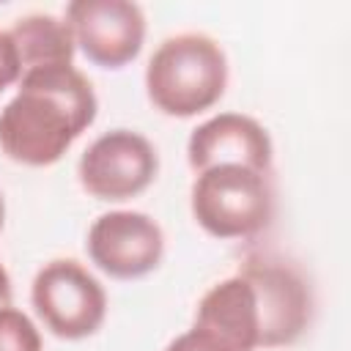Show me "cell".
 Segmentation results:
<instances>
[{"instance_id": "6", "label": "cell", "mask_w": 351, "mask_h": 351, "mask_svg": "<svg viewBox=\"0 0 351 351\" xmlns=\"http://www.w3.org/2000/svg\"><path fill=\"white\" fill-rule=\"evenodd\" d=\"M159 173L154 143L134 129L99 134L77 162L80 186L104 203H123L145 192Z\"/></svg>"}, {"instance_id": "9", "label": "cell", "mask_w": 351, "mask_h": 351, "mask_svg": "<svg viewBox=\"0 0 351 351\" xmlns=\"http://www.w3.org/2000/svg\"><path fill=\"white\" fill-rule=\"evenodd\" d=\"M271 154L269 132L241 112H219L197 123L186 140V162L195 173L217 165H241L269 173Z\"/></svg>"}, {"instance_id": "11", "label": "cell", "mask_w": 351, "mask_h": 351, "mask_svg": "<svg viewBox=\"0 0 351 351\" xmlns=\"http://www.w3.org/2000/svg\"><path fill=\"white\" fill-rule=\"evenodd\" d=\"M22 74L36 69H52V66H74V33L66 19L52 14H27L19 16L8 30Z\"/></svg>"}, {"instance_id": "5", "label": "cell", "mask_w": 351, "mask_h": 351, "mask_svg": "<svg viewBox=\"0 0 351 351\" xmlns=\"http://www.w3.org/2000/svg\"><path fill=\"white\" fill-rule=\"evenodd\" d=\"M258 310V348L293 346L310 326L313 296L307 280L282 258L252 255L239 266Z\"/></svg>"}, {"instance_id": "7", "label": "cell", "mask_w": 351, "mask_h": 351, "mask_svg": "<svg viewBox=\"0 0 351 351\" xmlns=\"http://www.w3.org/2000/svg\"><path fill=\"white\" fill-rule=\"evenodd\" d=\"M85 250L90 263L112 280H140L165 258V233L145 211H107L88 228Z\"/></svg>"}, {"instance_id": "8", "label": "cell", "mask_w": 351, "mask_h": 351, "mask_svg": "<svg viewBox=\"0 0 351 351\" xmlns=\"http://www.w3.org/2000/svg\"><path fill=\"white\" fill-rule=\"evenodd\" d=\"M63 19L82 55L101 69H123L145 44V14L132 0H71Z\"/></svg>"}, {"instance_id": "15", "label": "cell", "mask_w": 351, "mask_h": 351, "mask_svg": "<svg viewBox=\"0 0 351 351\" xmlns=\"http://www.w3.org/2000/svg\"><path fill=\"white\" fill-rule=\"evenodd\" d=\"M11 296H14L11 277H8V269L0 263V307H8L11 304Z\"/></svg>"}, {"instance_id": "1", "label": "cell", "mask_w": 351, "mask_h": 351, "mask_svg": "<svg viewBox=\"0 0 351 351\" xmlns=\"http://www.w3.org/2000/svg\"><path fill=\"white\" fill-rule=\"evenodd\" d=\"M99 99L74 66L25 71L0 110V151L25 167H49L96 121Z\"/></svg>"}, {"instance_id": "16", "label": "cell", "mask_w": 351, "mask_h": 351, "mask_svg": "<svg viewBox=\"0 0 351 351\" xmlns=\"http://www.w3.org/2000/svg\"><path fill=\"white\" fill-rule=\"evenodd\" d=\"M3 225H5V200L0 195V230H3Z\"/></svg>"}, {"instance_id": "14", "label": "cell", "mask_w": 351, "mask_h": 351, "mask_svg": "<svg viewBox=\"0 0 351 351\" xmlns=\"http://www.w3.org/2000/svg\"><path fill=\"white\" fill-rule=\"evenodd\" d=\"M22 77V66H19V55L16 47L8 36V30H0V93L11 85H16Z\"/></svg>"}, {"instance_id": "13", "label": "cell", "mask_w": 351, "mask_h": 351, "mask_svg": "<svg viewBox=\"0 0 351 351\" xmlns=\"http://www.w3.org/2000/svg\"><path fill=\"white\" fill-rule=\"evenodd\" d=\"M165 351H236V348H230V346H228L225 340H219L217 335L192 326V329L181 332L178 337H173Z\"/></svg>"}, {"instance_id": "10", "label": "cell", "mask_w": 351, "mask_h": 351, "mask_svg": "<svg viewBox=\"0 0 351 351\" xmlns=\"http://www.w3.org/2000/svg\"><path fill=\"white\" fill-rule=\"evenodd\" d=\"M192 326L217 335L236 351H255L258 348V310H255V293L250 282L236 271L219 280L217 285H211L195 307Z\"/></svg>"}, {"instance_id": "12", "label": "cell", "mask_w": 351, "mask_h": 351, "mask_svg": "<svg viewBox=\"0 0 351 351\" xmlns=\"http://www.w3.org/2000/svg\"><path fill=\"white\" fill-rule=\"evenodd\" d=\"M0 351H44L41 332L16 307H0Z\"/></svg>"}, {"instance_id": "3", "label": "cell", "mask_w": 351, "mask_h": 351, "mask_svg": "<svg viewBox=\"0 0 351 351\" xmlns=\"http://www.w3.org/2000/svg\"><path fill=\"white\" fill-rule=\"evenodd\" d=\"M189 208L195 222L214 239H252L274 217V189L269 173L217 165L195 173Z\"/></svg>"}, {"instance_id": "4", "label": "cell", "mask_w": 351, "mask_h": 351, "mask_svg": "<svg viewBox=\"0 0 351 351\" xmlns=\"http://www.w3.org/2000/svg\"><path fill=\"white\" fill-rule=\"evenodd\" d=\"M30 304L44 329L60 340H85L107 318L104 285L71 258H55L36 271Z\"/></svg>"}, {"instance_id": "2", "label": "cell", "mask_w": 351, "mask_h": 351, "mask_svg": "<svg viewBox=\"0 0 351 351\" xmlns=\"http://www.w3.org/2000/svg\"><path fill=\"white\" fill-rule=\"evenodd\" d=\"M228 88V58L206 33L165 38L145 66L148 101L170 118H195L211 110Z\"/></svg>"}]
</instances>
